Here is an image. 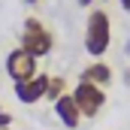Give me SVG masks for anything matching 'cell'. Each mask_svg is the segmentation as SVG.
Instances as JSON below:
<instances>
[{
    "mask_svg": "<svg viewBox=\"0 0 130 130\" xmlns=\"http://www.w3.org/2000/svg\"><path fill=\"white\" fill-rule=\"evenodd\" d=\"M112 45V18L106 9H91L85 21V52L91 58H103Z\"/></svg>",
    "mask_w": 130,
    "mask_h": 130,
    "instance_id": "6da1fadb",
    "label": "cell"
},
{
    "mask_svg": "<svg viewBox=\"0 0 130 130\" xmlns=\"http://www.w3.org/2000/svg\"><path fill=\"white\" fill-rule=\"evenodd\" d=\"M18 45L33 55L36 61L39 58H45V55H52V48H55V33L48 24H42L39 18H24V27H21V36H18Z\"/></svg>",
    "mask_w": 130,
    "mask_h": 130,
    "instance_id": "7a4b0ae2",
    "label": "cell"
},
{
    "mask_svg": "<svg viewBox=\"0 0 130 130\" xmlns=\"http://www.w3.org/2000/svg\"><path fill=\"white\" fill-rule=\"evenodd\" d=\"M73 100H76L82 118H97L103 112V106H106V91L97 88V85H91V82H76Z\"/></svg>",
    "mask_w": 130,
    "mask_h": 130,
    "instance_id": "3957f363",
    "label": "cell"
},
{
    "mask_svg": "<svg viewBox=\"0 0 130 130\" xmlns=\"http://www.w3.org/2000/svg\"><path fill=\"white\" fill-rule=\"evenodd\" d=\"M36 67H39V61L33 58V55H27L21 45H15L9 55H6V76L18 85V82H30L33 76H36Z\"/></svg>",
    "mask_w": 130,
    "mask_h": 130,
    "instance_id": "277c9868",
    "label": "cell"
},
{
    "mask_svg": "<svg viewBox=\"0 0 130 130\" xmlns=\"http://www.w3.org/2000/svg\"><path fill=\"white\" fill-rule=\"evenodd\" d=\"M48 73H36L30 82H18L15 85V97L21 100L24 106H33L39 100H45V91H48Z\"/></svg>",
    "mask_w": 130,
    "mask_h": 130,
    "instance_id": "5b68a950",
    "label": "cell"
},
{
    "mask_svg": "<svg viewBox=\"0 0 130 130\" xmlns=\"http://www.w3.org/2000/svg\"><path fill=\"white\" fill-rule=\"evenodd\" d=\"M52 109H55L58 121H61L67 130H76V127H79V121H82V112H79V106H76L73 94H64V97H58L55 103H52Z\"/></svg>",
    "mask_w": 130,
    "mask_h": 130,
    "instance_id": "8992f818",
    "label": "cell"
},
{
    "mask_svg": "<svg viewBox=\"0 0 130 130\" xmlns=\"http://www.w3.org/2000/svg\"><path fill=\"white\" fill-rule=\"evenodd\" d=\"M79 82H91V85H97V88L106 91V88L115 82V73H112V67L106 64V61H94V64H88L85 70H82Z\"/></svg>",
    "mask_w": 130,
    "mask_h": 130,
    "instance_id": "52a82bcc",
    "label": "cell"
},
{
    "mask_svg": "<svg viewBox=\"0 0 130 130\" xmlns=\"http://www.w3.org/2000/svg\"><path fill=\"white\" fill-rule=\"evenodd\" d=\"M67 94V79H61V76H52L48 79V91H45V100L48 103H55L58 97H64Z\"/></svg>",
    "mask_w": 130,
    "mask_h": 130,
    "instance_id": "ba28073f",
    "label": "cell"
},
{
    "mask_svg": "<svg viewBox=\"0 0 130 130\" xmlns=\"http://www.w3.org/2000/svg\"><path fill=\"white\" fill-rule=\"evenodd\" d=\"M0 127H12V115H9L6 109L0 112Z\"/></svg>",
    "mask_w": 130,
    "mask_h": 130,
    "instance_id": "9c48e42d",
    "label": "cell"
},
{
    "mask_svg": "<svg viewBox=\"0 0 130 130\" xmlns=\"http://www.w3.org/2000/svg\"><path fill=\"white\" fill-rule=\"evenodd\" d=\"M118 3H121V9H124V12L130 15V0H118Z\"/></svg>",
    "mask_w": 130,
    "mask_h": 130,
    "instance_id": "30bf717a",
    "label": "cell"
},
{
    "mask_svg": "<svg viewBox=\"0 0 130 130\" xmlns=\"http://www.w3.org/2000/svg\"><path fill=\"white\" fill-rule=\"evenodd\" d=\"M79 6H85V9H91V6H94V0H79Z\"/></svg>",
    "mask_w": 130,
    "mask_h": 130,
    "instance_id": "8fae6325",
    "label": "cell"
},
{
    "mask_svg": "<svg viewBox=\"0 0 130 130\" xmlns=\"http://www.w3.org/2000/svg\"><path fill=\"white\" fill-rule=\"evenodd\" d=\"M124 55H127V58H130V39H127V45H124Z\"/></svg>",
    "mask_w": 130,
    "mask_h": 130,
    "instance_id": "7c38bea8",
    "label": "cell"
},
{
    "mask_svg": "<svg viewBox=\"0 0 130 130\" xmlns=\"http://www.w3.org/2000/svg\"><path fill=\"white\" fill-rule=\"evenodd\" d=\"M24 3H30V6H33V3H39V0H24Z\"/></svg>",
    "mask_w": 130,
    "mask_h": 130,
    "instance_id": "4fadbf2b",
    "label": "cell"
},
{
    "mask_svg": "<svg viewBox=\"0 0 130 130\" xmlns=\"http://www.w3.org/2000/svg\"><path fill=\"white\" fill-rule=\"evenodd\" d=\"M0 130H12V127H0Z\"/></svg>",
    "mask_w": 130,
    "mask_h": 130,
    "instance_id": "5bb4252c",
    "label": "cell"
},
{
    "mask_svg": "<svg viewBox=\"0 0 130 130\" xmlns=\"http://www.w3.org/2000/svg\"><path fill=\"white\" fill-rule=\"evenodd\" d=\"M0 112H3V106H0Z\"/></svg>",
    "mask_w": 130,
    "mask_h": 130,
    "instance_id": "9a60e30c",
    "label": "cell"
}]
</instances>
